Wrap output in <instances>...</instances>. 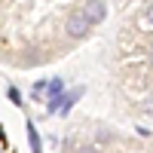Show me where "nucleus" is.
Instances as JSON below:
<instances>
[{
  "label": "nucleus",
  "mask_w": 153,
  "mask_h": 153,
  "mask_svg": "<svg viewBox=\"0 0 153 153\" xmlns=\"http://www.w3.org/2000/svg\"><path fill=\"white\" fill-rule=\"evenodd\" d=\"M80 12L86 16V22H89V25L104 22V16H107V3H104V0H86Z\"/></svg>",
  "instance_id": "nucleus-2"
},
{
  "label": "nucleus",
  "mask_w": 153,
  "mask_h": 153,
  "mask_svg": "<svg viewBox=\"0 0 153 153\" xmlns=\"http://www.w3.org/2000/svg\"><path fill=\"white\" fill-rule=\"evenodd\" d=\"M89 28H92V25L86 22V16H83V12H71V16H68V22H65V31H68V37H74V40L86 37V34H89Z\"/></svg>",
  "instance_id": "nucleus-1"
},
{
  "label": "nucleus",
  "mask_w": 153,
  "mask_h": 153,
  "mask_svg": "<svg viewBox=\"0 0 153 153\" xmlns=\"http://www.w3.org/2000/svg\"><path fill=\"white\" fill-rule=\"evenodd\" d=\"M150 61H153V46H150Z\"/></svg>",
  "instance_id": "nucleus-8"
},
{
  "label": "nucleus",
  "mask_w": 153,
  "mask_h": 153,
  "mask_svg": "<svg viewBox=\"0 0 153 153\" xmlns=\"http://www.w3.org/2000/svg\"><path fill=\"white\" fill-rule=\"evenodd\" d=\"M6 95H9V101H12L16 107L22 104V95H19V89H12V86H9V89H6Z\"/></svg>",
  "instance_id": "nucleus-6"
},
{
  "label": "nucleus",
  "mask_w": 153,
  "mask_h": 153,
  "mask_svg": "<svg viewBox=\"0 0 153 153\" xmlns=\"http://www.w3.org/2000/svg\"><path fill=\"white\" fill-rule=\"evenodd\" d=\"M80 95H83V89H74V92H65V95H61V101H58V113H68V110H71V104H74V101L80 98Z\"/></svg>",
  "instance_id": "nucleus-3"
},
{
  "label": "nucleus",
  "mask_w": 153,
  "mask_h": 153,
  "mask_svg": "<svg viewBox=\"0 0 153 153\" xmlns=\"http://www.w3.org/2000/svg\"><path fill=\"white\" fill-rule=\"evenodd\" d=\"M141 25L144 28H153V3H147V9L141 12Z\"/></svg>",
  "instance_id": "nucleus-5"
},
{
  "label": "nucleus",
  "mask_w": 153,
  "mask_h": 153,
  "mask_svg": "<svg viewBox=\"0 0 153 153\" xmlns=\"http://www.w3.org/2000/svg\"><path fill=\"white\" fill-rule=\"evenodd\" d=\"M76 153H95V147H92V144H80V147H76Z\"/></svg>",
  "instance_id": "nucleus-7"
},
{
  "label": "nucleus",
  "mask_w": 153,
  "mask_h": 153,
  "mask_svg": "<svg viewBox=\"0 0 153 153\" xmlns=\"http://www.w3.org/2000/svg\"><path fill=\"white\" fill-rule=\"evenodd\" d=\"M28 141H31V153H43V147H40V135H37L34 123H28Z\"/></svg>",
  "instance_id": "nucleus-4"
}]
</instances>
